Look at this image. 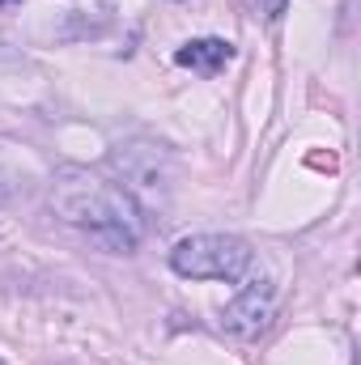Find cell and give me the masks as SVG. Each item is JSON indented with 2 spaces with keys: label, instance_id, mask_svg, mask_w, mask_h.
<instances>
[{
  "label": "cell",
  "instance_id": "5",
  "mask_svg": "<svg viewBox=\"0 0 361 365\" xmlns=\"http://www.w3.org/2000/svg\"><path fill=\"white\" fill-rule=\"evenodd\" d=\"M251 9H260L264 17H272V21H276V17L285 13V0H251Z\"/></svg>",
  "mask_w": 361,
  "mask_h": 365
},
{
  "label": "cell",
  "instance_id": "6",
  "mask_svg": "<svg viewBox=\"0 0 361 365\" xmlns=\"http://www.w3.org/2000/svg\"><path fill=\"white\" fill-rule=\"evenodd\" d=\"M0 4H13V0H0Z\"/></svg>",
  "mask_w": 361,
  "mask_h": 365
},
{
  "label": "cell",
  "instance_id": "3",
  "mask_svg": "<svg viewBox=\"0 0 361 365\" xmlns=\"http://www.w3.org/2000/svg\"><path fill=\"white\" fill-rule=\"evenodd\" d=\"M272 319H276V284L255 280L221 310V331H230L234 340H260Z\"/></svg>",
  "mask_w": 361,
  "mask_h": 365
},
{
  "label": "cell",
  "instance_id": "1",
  "mask_svg": "<svg viewBox=\"0 0 361 365\" xmlns=\"http://www.w3.org/2000/svg\"><path fill=\"white\" fill-rule=\"evenodd\" d=\"M51 212L64 225L81 230L90 242L106 247V251H119V255L136 251L141 230H145L136 200L119 182L98 179L90 170H81V166H64L56 175V182H51Z\"/></svg>",
  "mask_w": 361,
  "mask_h": 365
},
{
  "label": "cell",
  "instance_id": "2",
  "mask_svg": "<svg viewBox=\"0 0 361 365\" xmlns=\"http://www.w3.org/2000/svg\"><path fill=\"white\" fill-rule=\"evenodd\" d=\"M247 264L251 247L234 234H191L171 251V268L187 280H238Z\"/></svg>",
  "mask_w": 361,
  "mask_h": 365
},
{
  "label": "cell",
  "instance_id": "4",
  "mask_svg": "<svg viewBox=\"0 0 361 365\" xmlns=\"http://www.w3.org/2000/svg\"><path fill=\"white\" fill-rule=\"evenodd\" d=\"M230 60H234V43H225V38H191L175 51V64L195 68V73H217Z\"/></svg>",
  "mask_w": 361,
  "mask_h": 365
}]
</instances>
